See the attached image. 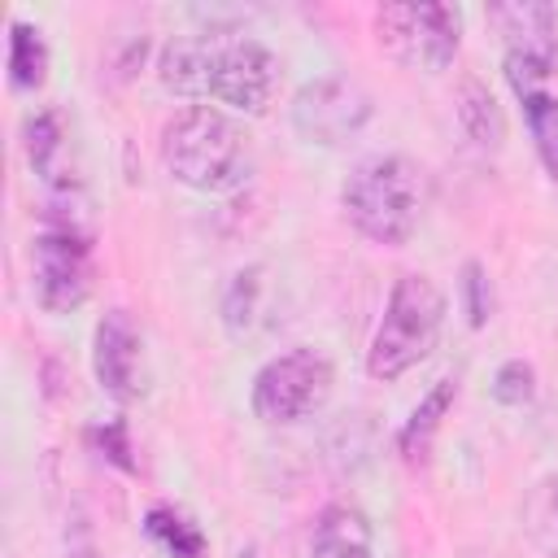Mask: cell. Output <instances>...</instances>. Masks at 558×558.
<instances>
[{
  "label": "cell",
  "mask_w": 558,
  "mask_h": 558,
  "mask_svg": "<svg viewBox=\"0 0 558 558\" xmlns=\"http://www.w3.org/2000/svg\"><path fill=\"white\" fill-rule=\"evenodd\" d=\"M527 532H532V541H536L545 554L558 558V475L545 480V484L532 493V501H527Z\"/></svg>",
  "instance_id": "obj_19"
},
{
  "label": "cell",
  "mask_w": 558,
  "mask_h": 558,
  "mask_svg": "<svg viewBox=\"0 0 558 558\" xmlns=\"http://www.w3.org/2000/svg\"><path fill=\"white\" fill-rule=\"evenodd\" d=\"M157 78L174 96L218 100L240 113H262L279 83V57L262 39L235 31L179 35L161 48Z\"/></svg>",
  "instance_id": "obj_1"
},
{
  "label": "cell",
  "mask_w": 558,
  "mask_h": 558,
  "mask_svg": "<svg viewBox=\"0 0 558 558\" xmlns=\"http://www.w3.org/2000/svg\"><path fill=\"white\" fill-rule=\"evenodd\" d=\"M466 314H471V327H484V318H488V301H484V279H480V266L475 262H466Z\"/></svg>",
  "instance_id": "obj_22"
},
{
  "label": "cell",
  "mask_w": 558,
  "mask_h": 558,
  "mask_svg": "<svg viewBox=\"0 0 558 558\" xmlns=\"http://www.w3.org/2000/svg\"><path fill=\"white\" fill-rule=\"evenodd\" d=\"M466 558H484V554H466Z\"/></svg>",
  "instance_id": "obj_23"
},
{
  "label": "cell",
  "mask_w": 558,
  "mask_h": 558,
  "mask_svg": "<svg viewBox=\"0 0 558 558\" xmlns=\"http://www.w3.org/2000/svg\"><path fill=\"white\" fill-rule=\"evenodd\" d=\"M266 270L262 266H248L231 279L227 288V301H222V318H227V331L231 336H253L257 331V318H262V292H266Z\"/></svg>",
  "instance_id": "obj_17"
},
{
  "label": "cell",
  "mask_w": 558,
  "mask_h": 558,
  "mask_svg": "<svg viewBox=\"0 0 558 558\" xmlns=\"http://www.w3.org/2000/svg\"><path fill=\"white\" fill-rule=\"evenodd\" d=\"M488 22L506 48V78L519 100L536 96L541 83L558 70V9L545 0L488 4Z\"/></svg>",
  "instance_id": "obj_7"
},
{
  "label": "cell",
  "mask_w": 558,
  "mask_h": 558,
  "mask_svg": "<svg viewBox=\"0 0 558 558\" xmlns=\"http://www.w3.org/2000/svg\"><path fill=\"white\" fill-rule=\"evenodd\" d=\"M453 397H458V379H436V388L414 405L410 423L401 427V453H405V462H423V453H427V445H432V436H436V427H440V418H445V410H449Z\"/></svg>",
  "instance_id": "obj_12"
},
{
  "label": "cell",
  "mask_w": 558,
  "mask_h": 558,
  "mask_svg": "<svg viewBox=\"0 0 558 558\" xmlns=\"http://www.w3.org/2000/svg\"><path fill=\"white\" fill-rule=\"evenodd\" d=\"M336 388V371H331V357L323 349H310V344H296L279 357H270L257 379H253V414L270 427H288V423H301L310 414H318L327 405Z\"/></svg>",
  "instance_id": "obj_6"
},
{
  "label": "cell",
  "mask_w": 558,
  "mask_h": 558,
  "mask_svg": "<svg viewBox=\"0 0 558 558\" xmlns=\"http://www.w3.org/2000/svg\"><path fill=\"white\" fill-rule=\"evenodd\" d=\"M445 292L427 279V275H401L388 292L384 318L375 327L371 353H366V371L371 379H401L405 371H414L423 357H432L440 327H445Z\"/></svg>",
  "instance_id": "obj_4"
},
{
  "label": "cell",
  "mask_w": 558,
  "mask_h": 558,
  "mask_svg": "<svg viewBox=\"0 0 558 558\" xmlns=\"http://www.w3.org/2000/svg\"><path fill=\"white\" fill-rule=\"evenodd\" d=\"M92 292V235L70 218L35 235V301L48 314H70Z\"/></svg>",
  "instance_id": "obj_8"
},
{
  "label": "cell",
  "mask_w": 558,
  "mask_h": 558,
  "mask_svg": "<svg viewBox=\"0 0 558 558\" xmlns=\"http://www.w3.org/2000/svg\"><path fill=\"white\" fill-rule=\"evenodd\" d=\"M144 532H148L166 554H174V558H205V549H209L205 532H201L183 510H174V506H153V510L144 514Z\"/></svg>",
  "instance_id": "obj_15"
},
{
  "label": "cell",
  "mask_w": 558,
  "mask_h": 558,
  "mask_svg": "<svg viewBox=\"0 0 558 558\" xmlns=\"http://www.w3.org/2000/svg\"><path fill=\"white\" fill-rule=\"evenodd\" d=\"M366 122H371V96L349 78L323 74L292 96V126L310 144L336 148V144L353 140Z\"/></svg>",
  "instance_id": "obj_9"
},
{
  "label": "cell",
  "mask_w": 558,
  "mask_h": 558,
  "mask_svg": "<svg viewBox=\"0 0 558 558\" xmlns=\"http://www.w3.org/2000/svg\"><path fill=\"white\" fill-rule=\"evenodd\" d=\"M92 366H96L100 388L113 401H135L144 392V340L135 331V323L126 318V310H109L96 323Z\"/></svg>",
  "instance_id": "obj_10"
},
{
  "label": "cell",
  "mask_w": 558,
  "mask_h": 558,
  "mask_svg": "<svg viewBox=\"0 0 558 558\" xmlns=\"http://www.w3.org/2000/svg\"><path fill=\"white\" fill-rule=\"evenodd\" d=\"M96 440H100V449L109 453V462H113V466L135 471V458H131V440H126V423H122V418H113V423L96 427Z\"/></svg>",
  "instance_id": "obj_21"
},
{
  "label": "cell",
  "mask_w": 558,
  "mask_h": 558,
  "mask_svg": "<svg viewBox=\"0 0 558 558\" xmlns=\"http://www.w3.org/2000/svg\"><path fill=\"white\" fill-rule=\"evenodd\" d=\"M166 170L196 192H231L253 170L248 131L218 105H187L161 131Z\"/></svg>",
  "instance_id": "obj_2"
},
{
  "label": "cell",
  "mask_w": 558,
  "mask_h": 558,
  "mask_svg": "<svg viewBox=\"0 0 558 558\" xmlns=\"http://www.w3.org/2000/svg\"><path fill=\"white\" fill-rule=\"evenodd\" d=\"M65 153V131H61V118L52 113V109H44V113H35L31 122H26V157H31V166L39 170V179L44 183H52V187H70V179L61 174V166H57V157Z\"/></svg>",
  "instance_id": "obj_16"
},
{
  "label": "cell",
  "mask_w": 558,
  "mask_h": 558,
  "mask_svg": "<svg viewBox=\"0 0 558 558\" xmlns=\"http://www.w3.org/2000/svg\"><path fill=\"white\" fill-rule=\"evenodd\" d=\"M523 113H527V131L536 140V153H541L549 179L558 183V100L536 92V96L523 100Z\"/></svg>",
  "instance_id": "obj_18"
},
{
  "label": "cell",
  "mask_w": 558,
  "mask_h": 558,
  "mask_svg": "<svg viewBox=\"0 0 558 558\" xmlns=\"http://www.w3.org/2000/svg\"><path fill=\"white\" fill-rule=\"evenodd\" d=\"M379 48L405 70L440 74L462 44V9L445 0H392L375 9Z\"/></svg>",
  "instance_id": "obj_5"
},
{
  "label": "cell",
  "mask_w": 558,
  "mask_h": 558,
  "mask_svg": "<svg viewBox=\"0 0 558 558\" xmlns=\"http://www.w3.org/2000/svg\"><path fill=\"white\" fill-rule=\"evenodd\" d=\"M310 558H375L371 549V523L353 506H331L314 523Z\"/></svg>",
  "instance_id": "obj_11"
},
{
  "label": "cell",
  "mask_w": 558,
  "mask_h": 558,
  "mask_svg": "<svg viewBox=\"0 0 558 558\" xmlns=\"http://www.w3.org/2000/svg\"><path fill=\"white\" fill-rule=\"evenodd\" d=\"M458 118L466 126V135L480 144V148H497L506 140V118H501V105L493 100V92L475 78L462 83V96H458Z\"/></svg>",
  "instance_id": "obj_14"
},
{
  "label": "cell",
  "mask_w": 558,
  "mask_h": 558,
  "mask_svg": "<svg viewBox=\"0 0 558 558\" xmlns=\"http://www.w3.org/2000/svg\"><path fill=\"white\" fill-rule=\"evenodd\" d=\"M493 397H497L501 405H527V401L536 397V371H532L523 357L501 362L497 375H493Z\"/></svg>",
  "instance_id": "obj_20"
},
{
  "label": "cell",
  "mask_w": 558,
  "mask_h": 558,
  "mask_svg": "<svg viewBox=\"0 0 558 558\" xmlns=\"http://www.w3.org/2000/svg\"><path fill=\"white\" fill-rule=\"evenodd\" d=\"M48 78V44L35 26L13 22L9 26V83L17 92H35Z\"/></svg>",
  "instance_id": "obj_13"
},
{
  "label": "cell",
  "mask_w": 558,
  "mask_h": 558,
  "mask_svg": "<svg viewBox=\"0 0 558 558\" xmlns=\"http://www.w3.org/2000/svg\"><path fill=\"white\" fill-rule=\"evenodd\" d=\"M349 222L388 248H401L423 218V170L410 157H366L340 187Z\"/></svg>",
  "instance_id": "obj_3"
}]
</instances>
